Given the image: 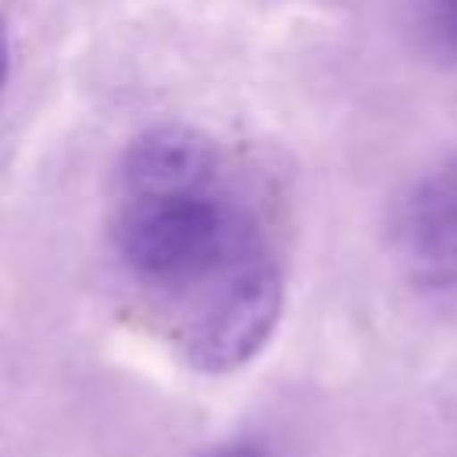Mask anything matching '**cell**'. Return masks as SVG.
<instances>
[{"instance_id": "1", "label": "cell", "mask_w": 457, "mask_h": 457, "mask_svg": "<svg viewBox=\"0 0 457 457\" xmlns=\"http://www.w3.org/2000/svg\"><path fill=\"white\" fill-rule=\"evenodd\" d=\"M114 236L132 275L161 289H204L257 246L250 221L232 207L218 179L182 189L121 193Z\"/></svg>"}, {"instance_id": "2", "label": "cell", "mask_w": 457, "mask_h": 457, "mask_svg": "<svg viewBox=\"0 0 457 457\" xmlns=\"http://www.w3.org/2000/svg\"><path fill=\"white\" fill-rule=\"evenodd\" d=\"M282 311V275L261 250H246L214 275L182 328L189 361L204 371H232L246 364L271 336Z\"/></svg>"}, {"instance_id": "3", "label": "cell", "mask_w": 457, "mask_h": 457, "mask_svg": "<svg viewBox=\"0 0 457 457\" xmlns=\"http://www.w3.org/2000/svg\"><path fill=\"white\" fill-rule=\"evenodd\" d=\"M396 253L411 282L425 289L457 286V161L428 171L400 204Z\"/></svg>"}, {"instance_id": "4", "label": "cell", "mask_w": 457, "mask_h": 457, "mask_svg": "<svg viewBox=\"0 0 457 457\" xmlns=\"http://www.w3.org/2000/svg\"><path fill=\"white\" fill-rule=\"evenodd\" d=\"M218 179L214 146L182 125H157L143 132L121 161V193L182 189Z\"/></svg>"}, {"instance_id": "5", "label": "cell", "mask_w": 457, "mask_h": 457, "mask_svg": "<svg viewBox=\"0 0 457 457\" xmlns=\"http://www.w3.org/2000/svg\"><path fill=\"white\" fill-rule=\"evenodd\" d=\"M428 29L439 39V46H446L450 54H457V0H432V7H428Z\"/></svg>"}, {"instance_id": "6", "label": "cell", "mask_w": 457, "mask_h": 457, "mask_svg": "<svg viewBox=\"0 0 457 457\" xmlns=\"http://www.w3.org/2000/svg\"><path fill=\"white\" fill-rule=\"evenodd\" d=\"M207 457H268V453L261 446H253V443H228V446H218Z\"/></svg>"}, {"instance_id": "7", "label": "cell", "mask_w": 457, "mask_h": 457, "mask_svg": "<svg viewBox=\"0 0 457 457\" xmlns=\"http://www.w3.org/2000/svg\"><path fill=\"white\" fill-rule=\"evenodd\" d=\"M7 68H11V39H7V21L0 18V89L7 82Z\"/></svg>"}]
</instances>
